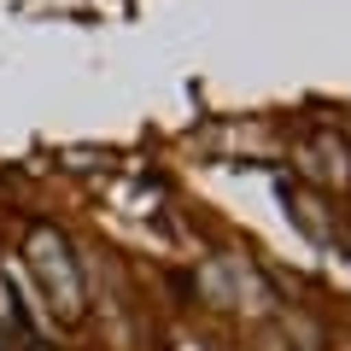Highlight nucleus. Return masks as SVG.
Wrapping results in <instances>:
<instances>
[{
  "instance_id": "nucleus-1",
  "label": "nucleus",
  "mask_w": 351,
  "mask_h": 351,
  "mask_svg": "<svg viewBox=\"0 0 351 351\" xmlns=\"http://www.w3.org/2000/svg\"><path fill=\"white\" fill-rule=\"evenodd\" d=\"M29 252H36V263H41V269H47V281H53V287H59V299H64V311H82V293L71 287V263H64V252H59V240H47V234H41L36 246H29Z\"/></svg>"
}]
</instances>
